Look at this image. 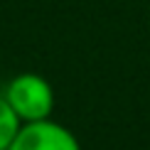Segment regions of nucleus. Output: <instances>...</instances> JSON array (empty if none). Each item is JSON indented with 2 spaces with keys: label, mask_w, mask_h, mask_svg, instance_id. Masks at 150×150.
I'll return each instance as SVG.
<instances>
[{
  "label": "nucleus",
  "mask_w": 150,
  "mask_h": 150,
  "mask_svg": "<svg viewBox=\"0 0 150 150\" xmlns=\"http://www.w3.org/2000/svg\"><path fill=\"white\" fill-rule=\"evenodd\" d=\"M5 98H8V103L12 106V111L20 116L22 123L45 121V118H49V113H52V108H54L52 84H49L45 76L32 74V71L17 74V76L8 84Z\"/></svg>",
  "instance_id": "obj_1"
},
{
  "label": "nucleus",
  "mask_w": 150,
  "mask_h": 150,
  "mask_svg": "<svg viewBox=\"0 0 150 150\" xmlns=\"http://www.w3.org/2000/svg\"><path fill=\"white\" fill-rule=\"evenodd\" d=\"M8 150H81V145L69 128L45 118L20 126Z\"/></svg>",
  "instance_id": "obj_2"
},
{
  "label": "nucleus",
  "mask_w": 150,
  "mask_h": 150,
  "mask_svg": "<svg viewBox=\"0 0 150 150\" xmlns=\"http://www.w3.org/2000/svg\"><path fill=\"white\" fill-rule=\"evenodd\" d=\"M20 126H22L20 116L12 111V106L8 103V98L0 96V150H8L12 145V140H15Z\"/></svg>",
  "instance_id": "obj_3"
}]
</instances>
